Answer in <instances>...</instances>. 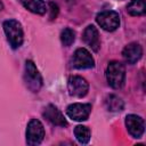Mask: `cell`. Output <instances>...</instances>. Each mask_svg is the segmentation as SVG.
<instances>
[{
	"instance_id": "1",
	"label": "cell",
	"mask_w": 146,
	"mask_h": 146,
	"mask_svg": "<svg viewBox=\"0 0 146 146\" xmlns=\"http://www.w3.org/2000/svg\"><path fill=\"white\" fill-rule=\"evenodd\" d=\"M106 79L112 88L114 89L122 88L125 80V68L123 64L116 60L110 62L106 68Z\"/></svg>"
},
{
	"instance_id": "2",
	"label": "cell",
	"mask_w": 146,
	"mask_h": 146,
	"mask_svg": "<svg viewBox=\"0 0 146 146\" xmlns=\"http://www.w3.org/2000/svg\"><path fill=\"white\" fill-rule=\"evenodd\" d=\"M3 30L10 46L16 49L23 43V29L19 22L15 19H8L3 23Z\"/></svg>"
},
{
	"instance_id": "3",
	"label": "cell",
	"mask_w": 146,
	"mask_h": 146,
	"mask_svg": "<svg viewBox=\"0 0 146 146\" xmlns=\"http://www.w3.org/2000/svg\"><path fill=\"white\" fill-rule=\"evenodd\" d=\"M24 82L32 92H38L42 87V78L32 60L25 62Z\"/></svg>"
},
{
	"instance_id": "4",
	"label": "cell",
	"mask_w": 146,
	"mask_h": 146,
	"mask_svg": "<svg viewBox=\"0 0 146 146\" xmlns=\"http://www.w3.org/2000/svg\"><path fill=\"white\" fill-rule=\"evenodd\" d=\"M96 21L103 30L108 32L115 31L120 25V16L116 11L113 10H106L99 13L96 16Z\"/></svg>"
},
{
	"instance_id": "5",
	"label": "cell",
	"mask_w": 146,
	"mask_h": 146,
	"mask_svg": "<svg viewBox=\"0 0 146 146\" xmlns=\"http://www.w3.org/2000/svg\"><path fill=\"white\" fill-rule=\"evenodd\" d=\"M71 66L74 68H91L95 66V60L91 54L86 48H78L70 62Z\"/></svg>"
},
{
	"instance_id": "6",
	"label": "cell",
	"mask_w": 146,
	"mask_h": 146,
	"mask_svg": "<svg viewBox=\"0 0 146 146\" xmlns=\"http://www.w3.org/2000/svg\"><path fill=\"white\" fill-rule=\"evenodd\" d=\"M44 137V129L42 123L36 120L32 119L26 128V143L29 145H39Z\"/></svg>"
},
{
	"instance_id": "7",
	"label": "cell",
	"mask_w": 146,
	"mask_h": 146,
	"mask_svg": "<svg viewBox=\"0 0 146 146\" xmlns=\"http://www.w3.org/2000/svg\"><path fill=\"white\" fill-rule=\"evenodd\" d=\"M67 89L71 96L74 97H84L89 90V84L86 79L78 75H72L67 81Z\"/></svg>"
},
{
	"instance_id": "8",
	"label": "cell",
	"mask_w": 146,
	"mask_h": 146,
	"mask_svg": "<svg viewBox=\"0 0 146 146\" xmlns=\"http://www.w3.org/2000/svg\"><path fill=\"white\" fill-rule=\"evenodd\" d=\"M90 112H91V105L82 104V103L71 104L66 110L67 115L74 121H86L89 117Z\"/></svg>"
},
{
	"instance_id": "9",
	"label": "cell",
	"mask_w": 146,
	"mask_h": 146,
	"mask_svg": "<svg viewBox=\"0 0 146 146\" xmlns=\"http://www.w3.org/2000/svg\"><path fill=\"white\" fill-rule=\"evenodd\" d=\"M125 127L133 138H140L145 130V122L140 116L130 114L125 117Z\"/></svg>"
},
{
	"instance_id": "10",
	"label": "cell",
	"mask_w": 146,
	"mask_h": 146,
	"mask_svg": "<svg viewBox=\"0 0 146 146\" xmlns=\"http://www.w3.org/2000/svg\"><path fill=\"white\" fill-rule=\"evenodd\" d=\"M42 115L47 121H49L54 125H59V127H66L67 125V121L65 120L62 112L56 106H54L51 104L44 108Z\"/></svg>"
},
{
	"instance_id": "11",
	"label": "cell",
	"mask_w": 146,
	"mask_h": 146,
	"mask_svg": "<svg viewBox=\"0 0 146 146\" xmlns=\"http://www.w3.org/2000/svg\"><path fill=\"white\" fill-rule=\"evenodd\" d=\"M82 39L91 48V50H94L95 52H97L99 50V48H100L99 33H98V30L94 25H89L84 29L83 34H82Z\"/></svg>"
},
{
	"instance_id": "12",
	"label": "cell",
	"mask_w": 146,
	"mask_h": 146,
	"mask_svg": "<svg viewBox=\"0 0 146 146\" xmlns=\"http://www.w3.org/2000/svg\"><path fill=\"white\" fill-rule=\"evenodd\" d=\"M141 55H143V48L137 42H131L127 44L122 51V56L128 64H135L140 59Z\"/></svg>"
},
{
	"instance_id": "13",
	"label": "cell",
	"mask_w": 146,
	"mask_h": 146,
	"mask_svg": "<svg viewBox=\"0 0 146 146\" xmlns=\"http://www.w3.org/2000/svg\"><path fill=\"white\" fill-rule=\"evenodd\" d=\"M105 105H106V108L111 112H120L123 110V100L117 97L116 95H108L105 99Z\"/></svg>"
},
{
	"instance_id": "14",
	"label": "cell",
	"mask_w": 146,
	"mask_h": 146,
	"mask_svg": "<svg viewBox=\"0 0 146 146\" xmlns=\"http://www.w3.org/2000/svg\"><path fill=\"white\" fill-rule=\"evenodd\" d=\"M145 0H131L127 7V11L131 16H141L145 14Z\"/></svg>"
},
{
	"instance_id": "15",
	"label": "cell",
	"mask_w": 146,
	"mask_h": 146,
	"mask_svg": "<svg viewBox=\"0 0 146 146\" xmlns=\"http://www.w3.org/2000/svg\"><path fill=\"white\" fill-rule=\"evenodd\" d=\"M24 6L26 9H29L34 14L43 15L47 11V6L43 0H29L24 2Z\"/></svg>"
},
{
	"instance_id": "16",
	"label": "cell",
	"mask_w": 146,
	"mask_h": 146,
	"mask_svg": "<svg viewBox=\"0 0 146 146\" xmlns=\"http://www.w3.org/2000/svg\"><path fill=\"white\" fill-rule=\"evenodd\" d=\"M74 135L80 144H88L90 140V130L86 125H76L74 129Z\"/></svg>"
},
{
	"instance_id": "17",
	"label": "cell",
	"mask_w": 146,
	"mask_h": 146,
	"mask_svg": "<svg viewBox=\"0 0 146 146\" xmlns=\"http://www.w3.org/2000/svg\"><path fill=\"white\" fill-rule=\"evenodd\" d=\"M74 40H75V33H74L73 30L67 27V29H64L62 31V33H60V41H62V43L65 47L71 46L74 42Z\"/></svg>"
},
{
	"instance_id": "18",
	"label": "cell",
	"mask_w": 146,
	"mask_h": 146,
	"mask_svg": "<svg viewBox=\"0 0 146 146\" xmlns=\"http://www.w3.org/2000/svg\"><path fill=\"white\" fill-rule=\"evenodd\" d=\"M49 7H50V15H49V18L50 19H54L56 18L57 14H58V7L55 2H50L49 3Z\"/></svg>"
},
{
	"instance_id": "19",
	"label": "cell",
	"mask_w": 146,
	"mask_h": 146,
	"mask_svg": "<svg viewBox=\"0 0 146 146\" xmlns=\"http://www.w3.org/2000/svg\"><path fill=\"white\" fill-rule=\"evenodd\" d=\"M2 8H3V5H2V2H1V1H0V11H1V10H2Z\"/></svg>"
}]
</instances>
